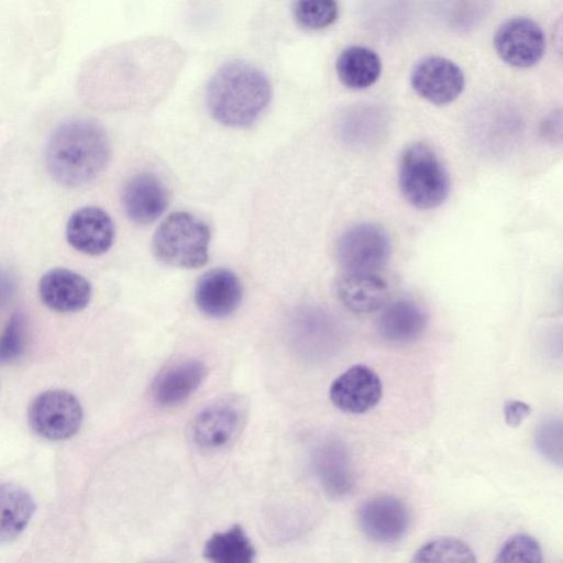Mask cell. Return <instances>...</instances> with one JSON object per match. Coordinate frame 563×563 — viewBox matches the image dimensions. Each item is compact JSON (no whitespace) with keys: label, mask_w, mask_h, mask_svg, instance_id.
<instances>
[{"label":"cell","mask_w":563,"mask_h":563,"mask_svg":"<svg viewBox=\"0 0 563 563\" xmlns=\"http://www.w3.org/2000/svg\"><path fill=\"white\" fill-rule=\"evenodd\" d=\"M271 98L267 76L242 60L223 64L207 86V106L211 115L231 128L255 122L268 107Z\"/></svg>","instance_id":"obj_2"},{"label":"cell","mask_w":563,"mask_h":563,"mask_svg":"<svg viewBox=\"0 0 563 563\" xmlns=\"http://www.w3.org/2000/svg\"><path fill=\"white\" fill-rule=\"evenodd\" d=\"M471 547L455 538H438L421 545L411 559V562H476Z\"/></svg>","instance_id":"obj_23"},{"label":"cell","mask_w":563,"mask_h":563,"mask_svg":"<svg viewBox=\"0 0 563 563\" xmlns=\"http://www.w3.org/2000/svg\"><path fill=\"white\" fill-rule=\"evenodd\" d=\"M43 303L56 312H77L87 307L91 286L80 274L57 267L47 271L38 284Z\"/></svg>","instance_id":"obj_13"},{"label":"cell","mask_w":563,"mask_h":563,"mask_svg":"<svg viewBox=\"0 0 563 563\" xmlns=\"http://www.w3.org/2000/svg\"><path fill=\"white\" fill-rule=\"evenodd\" d=\"M534 445L541 455L558 466L562 465V421L550 418L541 422L534 433Z\"/></svg>","instance_id":"obj_26"},{"label":"cell","mask_w":563,"mask_h":563,"mask_svg":"<svg viewBox=\"0 0 563 563\" xmlns=\"http://www.w3.org/2000/svg\"><path fill=\"white\" fill-rule=\"evenodd\" d=\"M242 409L235 400H222L207 407L191 424L192 441L203 449H217L230 442L239 430Z\"/></svg>","instance_id":"obj_14"},{"label":"cell","mask_w":563,"mask_h":563,"mask_svg":"<svg viewBox=\"0 0 563 563\" xmlns=\"http://www.w3.org/2000/svg\"><path fill=\"white\" fill-rule=\"evenodd\" d=\"M203 555L216 563H250L255 550L241 526L214 533L205 544Z\"/></svg>","instance_id":"obj_22"},{"label":"cell","mask_w":563,"mask_h":563,"mask_svg":"<svg viewBox=\"0 0 563 563\" xmlns=\"http://www.w3.org/2000/svg\"><path fill=\"white\" fill-rule=\"evenodd\" d=\"M242 295V284L233 272L214 268L205 273L198 280L195 301L203 314L225 318L239 308Z\"/></svg>","instance_id":"obj_12"},{"label":"cell","mask_w":563,"mask_h":563,"mask_svg":"<svg viewBox=\"0 0 563 563\" xmlns=\"http://www.w3.org/2000/svg\"><path fill=\"white\" fill-rule=\"evenodd\" d=\"M339 300L354 313H371L383 307L387 285L376 273L343 272L335 282Z\"/></svg>","instance_id":"obj_17"},{"label":"cell","mask_w":563,"mask_h":563,"mask_svg":"<svg viewBox=\"0 0 563 563\" xmlns=\"http://www.w3.org/2000/svg\"><path fill=\"white\" fill-rule=\"evenodd\" d=\"M398 181L404 198L420 210L441 206L450 191V179L443 164L423 143L411 144L402 152Z\"/></svg>","instance_id":"obj_3"},{"label":"cell","mask_w":563,"mask_h":563,"mask_svg":"<svg viewBox=\"0 0 563 563\" xmlns=\"http://www.w3.org/2000/svg\"><path fill=\"white\" fill-rule=\"evenodd\" d=\"M207 373L198 360H187L165 369L155 380L154 399L164 407L186 400L201 384Z\"/></svg>","instance_id":"obj_19"},{"label":"cell","mask_w":563,"mask_h":563,"mask_svg":"<svg viewBox=\"0 0 563 563\" xmlns=\"http://www.w3.org/2000/svg\"><path fill=\"white\" fill-rule=\"evenodd\" d=\"M356 519L366 538L376 543L387 544L405 536L410 525V512L399 498L379 495L360 506Z\"/></svg>","instance_id":"obj_8"},{"label":"cell","mask_w":563,"mask_h":563,"mask_svg":"<svg viewBox=\"0 0 563 563\" xmlns=\"http://www.w3.org/2000/svg\"><path fill=\"white\" fill-rule=\"evenodd\" d=\"M427 322V314L420 305L408 298H399L383 307L377 318V331L388 342L408 343L422 334Z\"/></svg>","instance_id":"obj_16"},{"label":"cell","mask_w":563,"mask_h":563,"mask_svg":"<svg viewBox=\"0 0 563 563\" xmlns=\"http://www.w3.org/2000/svg\"><path fill=\"white\" fill-rule=\"evenodd\" d=\"M314 470L328 494L342 497L354 485V472L349 452L339 440H328L317 448Z\"/></svg>","instance_id":"obj_18"},{"label":"cell","mask_w":563,"mask_h":563,"mask_svg":"<svg viewBox=\"0 0 563 563\" xmlns=\"http://www.w3.org/2000/svg\"><path fill=\"white\" fill-rule=\"evenodd\" d=\"M35 511V503L23 488L0 484V544L19 537Z\"/></svg>","instance_id":"obj_20"},{"label":"cell","mask_w":563,"mask_h":563,"mask_svg":"<svg viewBox=\"0 0 563 563\" xmlns=\"http://www.w3.org/2000/svg\"><path fill=\"white\" fill-rule=\"evenodd\" d=\"M126 216L137 224L155 221L166 209L168 194L163 183L151 173H140L128 180L122 192Z\"/></svg>","instance_id":"obj_15"},{"label":"cell","mask_w":563,"mask_h":563,"mask_svg":"<svg viewBox=\"0 0 563 563\" xmlns=\"http://www.w3.org/2000/svg\"><path fill=\"white\" fill-rule=\"evenodd\" d=\"M494 46L498 56L508 65L528 68L543 56L545 38L541 27L531 19L512 18L495 33Z\"/></svg>","instance_id":"obj_7"},{"label":"cell","mask_w":563,"mask_h":563,"mask_svg":"<svg viewBox=\"0 0 563 563\" xmlns=\"http://www.w3.org/2000/svg\"><path fill=\"white\" fill-rule=\"evenodd\" d=\"M543 130V136L552 142H555V139H561V117H551L547 120Z\"/></svg>","instance_id":"obj_30"},{"label":"cell","mask_w":563,"mask_h":563,"mask_svg":"<svg viewBox=\"0 0 563 563\" xmlns=\"http://www.w3.org/2000/svg\"><path fill=\"white\" fill-rule=\"evenodd\" d=\"M209 227L197 217L176 211L167 216L153 236V253L161 262L198 268L208 262Z\"/></svg>","instance_id":"obj_4"},{"label":"cell","mask_w":563,"mask_h":563,"mask_svg":"<svg viewBox=\"0 0 563 563\" xmlns=\"http://www.w3.org/2000/svg\"><path fill=\"white\" fill-rule=\"evenodd\" d=\"M114 224L110 216L98 207H84L71 213L66 224L68 243L88 255L106 253L114 241Z\"/></svg>","instance_id":"obj_11"},{"label":"cell","mask_w":563,"mask_h":563,"mask_svg":"<svg viewBox=\"0 0 563 563\" xmlns=\"http://www.w3.org/2000/svg\"><path fill=\"white\" fill-rule=\"evenodd\" d=\"M531 408L521 400H508L504 405L505 422L509 427H518L530 415Z\"/></svg>","instance_id":"obj_28"},{"label":"cell","mask_w":563,"mask_h":563,"mask_svg":"<svg viewBox=\"0 0 563 563\" xmlns=\"http://www.w3.org/2000/svg\"><path fill=\"white\" fill-rule=\"evenodd\" d=\"M109 155L110 144L103 128L95 120L76 118L54 130L45 148V163L55 181L78 187L104 169Z\"/></svg>","instance_id":"obj_1"},{"label":"cell","mask_w":563,"mask_h":563,"mask_svg":"<svg viewBox=\"0 0 563 563\" xmlns=\"http://www.w3.org/2000/svg\"><path fill=\"white\" fill-rule=\"evenodd\" d=\"M82 408L78 399L65 390H47L33 399L27 419L40 437L58 441L78 432L82 422Z\"/></svg>","instance_id":"obj_5"},{"label":"cell","mask_w":563,"mask_h":563,"mask_svg":"<svg viewBox=\"0 0 563 563\" xmlns=\"http://www.w3.org/2000/svg\"><path fill=\"white\" fill-rule=\"evenodd\" d=\"M338 14L335 0H296L294 4L297 23L307 30L325 29L336 20Z\"/></svg>","instance_id":"obj_24"},{"label":"cell","mask_w":563,"mask_h":563,"mask_svg":"<svg viewBox=\"0 0 563 563\" xmlns=\"http://www.w3.org/2000/svg\"><path fill=\"white\" fill-rule=\"evenodd\" d=\"M332 404L347 413H363L375 407L383 395L379 376L364 364H355L331 384Z\"/></svg>","instance_id":"obj_10"},{"label":"cell","mask_w":563,"mask_h":563,"mask_svg":"<svg viewBox=\"0 0 563 563\" xmlns=\"http://www.w3.org/2000/svg\"><path fill=\"white\" fill-rule=\"evenodd\" d=\"M16 282L14 275L7 268L0 267V309L14 296Z\"/></svg>","instance_id":"obj_29"},{"label":"cell","mask_w":563,"mask_h":563,"mask_svg":"<svg viewBox=\"0 0 563 563\" xmlns=\"http://www.w3.org/2000/svg\"><path fill=\"white\" fill-rule=\"evenodd\" d=\"M410 82L421 98L437 106H445L463 91L464 75L452 60L431 56L413 67Z\"/></svg>","instance_id":"obj_9"},{"label":"cell","mask_w":563,"mask_h":563,"mask_svg":"<svg viewBox=\"0 0 563 563\" xmlns=\"http://www.w3.org/2000/svg\"><path fill=\"white\" fill-rule=\"evenodd\" d=\"M335 253L343 272L376 273L388 261L390 241L379 225L360 223L341 234Z\"/></svg>","instance_id":"obj_6"},{"label":"cell","mask_w":563,"mask_h":563,"mask_svg":"<svg viewBox=\"0 0 563 563\" xmlns=\"http://www.w3.org/2000/svg\"><path fill=\"white\" fill-rule=\"evenodd\" d=\"M26 318L15 312L0 334V363H9L20 357L25 347Z\"/></svg>","instance_id":"obj_27"},{"label":"cell","mask_w":563,"mask_h":563,"mask_svg":"<svg viewBox=\"0 0 563 563\" xmlns=\"http://www.w3.org/2000/svg\"><path fill=\"white\" fill-rule=\"evenodd\" d=\"M539 542L530 534L517 533L508 538L496 556V562H542Z\"/></svg>","instance_id":"obj_25"},{"label":"cell","mask_w":563,"mask_h":563,"mask_svg":"<svg viewBox=\"0 0 563 563\" xmlns=\"http://www.w3.org/2000/svg\"><path fill=\"white\" fill-rule=\"evenodd\" d=\"M335 68L338 77L344 86L352 89H364L379 78L382 62L373 49L354 45L341 52Z\"/></svg>","instance_id":"obj_21"}]
</instances>
